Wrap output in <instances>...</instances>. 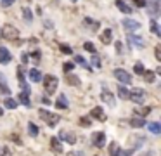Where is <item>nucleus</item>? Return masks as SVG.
<instances>
[{"label": "nucleus", "mask_w": 161, "mask_h": 156, "mask_svg": "<svg viewBox=\"0 0 161 156\" xmlns=\"http://www.w3.org/2000/svg\"><path fill=\"white\" fill-rule=\"evenodd\" d=\"M90 116L95 118V120H99V122H104L106 120V115H104V111H102V108H94L92 113H90Z\"/></svg>", "instance_id": "f8f14e48"}, {"label": "nucleus", "mask_w": 161, "mask_h": 156, "mask_svg": "<svg viewBox=\"0 0 161 156\" xmlns=\"http://www.w3.org/2000/svg\"><path fill=\"white\" fill-rule=\"evenodd\" d=\"M92 66L101 68V59H99V56H97V54H92Z\"/></svg>", "instance_id": "473e14b6"}, {"label": "nucleus", "mask_w": 161, "mask_h": 156, "mask_svg": "<svg viewBox=\"0 0 161 156\" xmlns=\"http://www.w3.org/2000/svg\"><path fill=\"white\" fill-rule=\"evenodd\" d=\"M42 101H43V104H50V99H49V97H43Z\"/></svg>", "instance_id": "09e8293b"}, {"label": "nucleus", "mask_w": 161, "mask_h": 156, "mask_svg": "<svg viewBox=\"0 0 161 156\" xmlns=\"http://www.w3.org/2000/svg\"><path fill=\"white\" fill-rule=\"evenodd\" d=\"M0 90H2V94H9L11 96V89H9L7 82H5V76L2 73H0Z\"/></svg>", "instance_id": "dca6fc26"}, {"label": "nucleus", "mask_w": 161, "mask_h": 156, "mask_svg": "<svg viewBox=\"0 0 161 156\" xmlns=\"http://www.w3.org/2000/svg\"><path fill=\"white\" fill-rule=\"evenodd\" d=\"M135 113L140 116H147L151 113V108H135Z\"/></svg>", "instance_id": "c756f323"}, {"label": "nucleus", "mask_w": 161, "mask_h": 156, "mask_svg": "<svg viewBox=\"0 0 161 156\" xmlns=\"http://www.w3.org/2000/svg\"><path fill=\"white\" fill-rule=\"evenodd\" d=\"M75 63H78V64H83V66H87V61L83 59L82 56H75ZM87 68L90 70V66H87Z\"/></svg>", "instance_id": "e433bc0d"}, {"label": "nucleus", "mask_w": 161, "mask_h": 156, "mask_svg": "<svg viewBox=\"0 0 161 156\" xmlns=\"http://www.w3.org/2000/svg\"><path fill=\"white\" fill-rule=\"evenodd\" d=\"M31 57H33V59H40V52H38V50L31 52Z\"/></svg>", "instance_id": "37998d69"}, {"label": "nucleus", "mask_w": 161, "mask_h": 156, "mask_svg": "<svg viewBox=\"0 0 161 156\" xmlns=\"http://www.w3.org/2000/svg\"><path fill=\"white\" fill-rule=\"evenodd\" d=\"M123 28L128 31V33H132V31H137L140 28V24L137 21H133V19H123Z\"/></svg>", "instance_id": "1a4fd4ad"}, {"label": "nucleus", "mask_w": 161, "mask_h": 156, "mask_svg": "<svg viewBox=\"0 0 161 156\" xmlns=\"http://www.w3.org/2000/svg\"><path fill=\"white\" fill-rule=\"evenodd\" d=\"M56 106L59 109H66L68 106H69V102H68V99H66V96L64 94H61L59 97H57V101H56Z\"/></svg>", "instance_id": "4468645a"}, {"label": "nucleus", "mask_w": 161, "mask_h": 156, "mask_svg": "<svg viewBox=\"0 0 161 156\" xmlns=\"http://www.w3.org/2000/svg\"><path fill=\"white\" fill-rule=\"evenodd\" d=\"M61 139L66 142H69V144H75L76 142V137L73 134H68V132H61Z\"/></svg>", "instance_id": "6ab92c4d"}, {"label": "nucleus", "mask_w": 161, "mask_h": 156, "mask_svg": "<svg viewBox=\"0 0 161 156\" xmlns=\"http://www.w3.org/2000/svg\"><path fill=\"white\" fill-rule=\"evenodd\" d=\"M101 99L104 101V102L108 104V106H111V108L114 106V104H116V101H114V97H113V94L109 92L108 89H104V90H102V94H101Z\"/></svg>", "instance_id": "9d476101"}, {"label": "nucleus", "mask_w": 161, "mask_h": 156, "mask_svg": "<svg viewBox=\"0 0 161 156\" xmlns=\"http://www.w3.org/2000/svg\"><path fill=\"white\" fill-rule=\"evenodd\" d=\"M80 125H82V127H90V125H92V122H90V118H87V116H83V118H80Z\"/></svg>", "instance_id": "f704fd0d"}, {"label": "nucleus", "mask_w": 161, "mask_h": 156, "mask_svg": "<svg viewBox=\"0 0 161 156\" xmlns=\"http://www.w3.org/2000/svg\"><path fill=\"white\" fill-rule=\"evenodd\" d=\"M130 125L135 127V128H142V127H146V122H144L142 118H132L130 120Z\"/></svg>", "instance_id": "412c9836"}, {"label": "nucleus", "mask_w": 161, "mask_h": 156, "mask_svg": "<svg viewBox=\"0 0 161 156\" xmlns=\"http://www.w3.org/2000/svg\"><path fill=\"white\" fill-rule=\"evenodd\" d=\"M38 115H40V118L43 120V122L47 123L49 127H56L57 123L61 122V116L59 115L50 113V111H47V109H40V111H38Z\"/></svg>", "instance_id": "f257e3e1"}, {"label": "nucleus", "mask_w": 161, "mask_h": 156, "mask_svg": "<svg viewBox=\"0 0 161 156\" xmlns=\"http://www.w3.org/2000/svg\"><path fill=\"white\" fill-rule=\"evenodd\" d=\"M68 156H82L80 153H76V151H71V153H68Z\"/></svg>", "instance_id": "de8ad7c7"}, {"label": "nucleus", "mask_w": 161, "mask_h": 156, "mask_svg": "<svg viewBox=\"0 0 161 156\" xmlns=\"http://www.w3.org/2000/svg\"><path fill=\"white\" fill-rule=\"evenodd\" d=\"M30 80H31V82H35V83L42 82V73L38 70H30Z\"/></svg>", "instance_id": "f3484780"}, {"label": "nucleus", "mask_w": 161, "mask_h": 156, "mask_svg": "<svg viewBox=\"0 0 161 156\" xmlns=\"http://www.w3.org/2000/svg\"><path fill=\"white\" fill-rule=\"evenodd\" d=\"M133 71H135L137 75H142V73H144V66H142V63H135Z\"/></svg>", "instance_id": "72a5a7b5"}, {"label": "nucleus", "mask_w": 161, "mask_h": 156, "mask_svg": "<svg viewBox=\"0 0 161 156\" xmlns=\"http://www.w3.org/2000/svg\"><path fill=\"white\" fill-rule=\"evenodd\" d=\"M2 35H4V38H7V40H16V38L19 37V31H18V28H14V26L7 24V26H4Z\"/></svg>", "instance_id": "39448f33"}, {"label": "nucleus", "mask_w": 161, "mask_h": 156, "mask_svg": "<svg viewBox=\"0 0 161 156\" xmlns=\"http://www.w3.org/2000/svg\"><path fill=\"white\" fill-rule=\"evenodd\" d=\"M2 115H4V111H2V108H0V116H2Z\"/></svg>", "instance_id": "8fccbe9b"}, {"label": "nucleus", "mask_w": 161, "mask_h": 156, "mask_svg": "<svg viewBox=\"0 0 161 156\" xmlns=\"http://www.w3.org/2000/svg\"><path fill=\"white\" fill-rule=\"evenodd\" d=\"M19 101H21L23 104H24V106H26V108H30L31 106V102H30V96H28V94H19Z\"/></svg>", "instance_id": "393cba45"}, {"label": "nucleus", "mask_w": 161, "mask_h": 156, "mask_svg": "<svg viewBox=\"0 0 161 156\" xmlns=\"http://www.w3.org/2000/svg\"><path fill=\"white\" fill-rule=\"evenodd\" d=\"M151 31H153L154 35H158V37H161V30H159V26H158L156 19H153V21H151Z\"/></svg>", "instance_id": "a878e982"}, {"label": "nucleus", "mask_w": 161, "mask_h": 156, "mask_svg": "<svg viewBox=\"0 0 161 156\" xmlns=\"http://www.w3.org/2000/svg\"><path fill=\"white\" fill-rule=\"evenodd\" d=\"M101 42L102 44H106V45H109L113 42V31L111 30H104L101 33Z\"/></svg>", "instance_id": "ddd939ff"}, {"label": "nucleus", "mask_w": 161, "mask_h": 156, "mask_svg": "<svg viewBox=\"0 0 161 156\" xmlns=\"http://www.w3.org/2000/svg\"><path fill=\"white\" fill-rule=\"evenodd\" d=\"M11 59H12L11 52H9L5 47H0V63H2V64H7Z\"/></svg>", "instance_id": "9b49d317"}, {"label": "nucleus", "mask_w": 161, "mask_h": 156, "mask_svg": "<svg viewBox=\"0 0 161 156\" xmlns=\"http://www.w3.org/2000/svg\"><path fill=\"white\" fill-rule=\"evenodd\" d=\"M66 83L68 85H80V80H78V76H75V75H68Z\"/></svg>", "instance_id": "b1692460"}, {"label": "nucleus", "mask_w": 161, "mask_h": 156, "mask_svg": "<svg viewBox=\"0 0 161 156\" xmlns=\"http://www.w3.org/2000/svg\"><path fill=\"white\" fill-rule=\"evenodd\" d=\"M128 44H130L132 47L142 49L144 45H146V42H144V38L139 37V35H130V37H128Z\"/></svg>", "instance_id": "6e6552de"}, {"label": "nucleus", "mask_w": 161, "mask_h": 156, "mask_svg": "<svg viewBox=\"0 0 161 156\" xmlns=\"http://www.w3.org/2000/svg\"><path fill=\"white\" fill-rule=\"evenodd\" d=\"M83 49H85V50H88L90 54H95V45L92 44V42H85V44H83Z\"/></svg>", "instance_id": "7c9ffc66"}, {"label": "nucleus", "mask_w": 161, "mask_h": 156, "mask_svg": "<svg viewBox=\"0 0 161 156\" xmlns=\"http://www.w3.org/2000/svg\"><path fill=\"white\" fill-rule=\"evenodd\" d=\"M50 149H52L54 153H61L63 151V146H61V141L57 137H52L50 139Z\"/></svg>", "instance_id": "2eb2a0df"}, {"label": "nucleus", "mask_w": 161, "mask_h": 156, "mask_svg": "<svg viewBox=\"0 0 161 156\" xmlns=\"http://www.w3.org/2000/svg\"><path fill=\"white\" fill-rule=\"evenodd\" d=\"M146 5H147V12H149V16L153 19H156L158 16H159V0H146Z\"/></svg>", "instance_id": "7ed1b4c3"}, {"label": "nucleus", "mask_w": 161, "mask_h": 156, "mask_svg": "<svg viewBox=\"0 0 161 156\" xmlns=\"http://www.w3.org/2000/svg\"><path fill=\"white\" fill-rule=\"evenodd\" d=\"M92 144H94L95 148H104L106 146V134L104 132H95V134L92 135Z\"/></svg>", "instance_id": "0eeeda50"}, {"label": "nucleus", "mask_w": 161, "mask_h": 156, "mask_svg": "<svg viewBox=\"0 0 161 156\" xmlns=\"http://www.w3.org/2000/svg\"><path fill=\"white\" fill-rule=\"evenodd\" d=\"M43 85H45V92L47 94H54L57 89V83H59V80H57V76H54V75H49V76H45L43 80Z\"/></svg>", "instance_id": "f03ea898"}, {"label": "nucleus", "mask_w": 161, "mask_h": 156, "mask_svg": "<svg viewBox=\"0 0 161 156\" xmlns=\"http://www.w3.org/2000/svg\"><path fill=\"white\" fill-rule=\"evenodd\" d=\"M85 24H87V28H88V30H92V31H97L99 30V23L94 21V19H90V18H85Z\"/></svg>", "instance_id": "a211bd4d"}, {"label": "nucleus", "mask_w": 161, "mask_h": 156, "mask_svg": "<svg viewBox=\"0 0 161 156\" xmlns=\"http://www.w3.org/2000/svg\"><path fill=\"white\" fill-rule=\"evenodd\" d=\"M147 128L151 130V132H153V134H161V125L158 122H153V123H149V125H147Z\"/></svg>", "instance_id": "4be33fe9"}, {"label": "nucleus", "mask_w": 161, "mask_h": 156, "mask_svg": "<svg viewBox=\"0 0 161 156\" xmlns=\"http://www.w3.org/2000/svg\"><path fill=\"white\" fill-rule=\"evenodd\" d=\"M118 94H120V99H130V92L125 87H118Z\"/></svg>", "instance_id": "cd10ccee"}, {"label": "nucleus", "mask_w": 161, "mask_h": 156, "mask_svg": "<svg viewBox=\"0 0 161 156\" xmlns=\"http://www.w3.org/2000/svg\"><path fill=\"white\" fill-rule=\"evenodd\" d=\"M14 2H16V0H2L0 4H2V7H5V9H7V7H11V5L14 4Z\"/></svg>", "instance_id": "58836bf2"}, {"label": "nucleus", "mask_w": 161, "mask_h": 156, "mask_svg": "<svg viewBox=\"0 0 161 156\" xmlns=\"http://www.w3.org/2000/svg\"><path fill=\"white\" fill-rule=\"evenodd\" d=\"M142 75H144V78H146V82H147V83H153V82H154V78H156V75H154L153 71H144Z\"/></svg>", "instance_id": "c85d7f7f"}, {"label": "nucleus", "mask_w": 161, "mask_h": 156, "mask_svg": "<svg viewBox=\"0 0 161 156\" xmlns=\"http://www.w3.org/2000/svg\"><path fill=\"white\" fill-rule=\"evenodd\" d=\"M2 156H11V151H9L7 148H4V151H2Z\"/></svg>", "instance_id": "a18cd8bd"}, {"label": "nucleus", "mask_w": 161, "mask_h": 156, "mask_svg": "<svg viewBox=\"0 0 161 156\" xmlns=\"http://www.w3.org/2000/svg\"><path fill=\"white\" fill-rule=\"evenodd\" d=\"M21 61H23V64H26L28 63V54H21Z\"/></svg>", "instance_id": "c03bdc74"}, {"label": "nucleus", "mask_w": 161, "mask_h": 156, "mask_svg": "<svg viewBox=\"0 0 161 156\" xmlns=\"http://www.w3.org/2000/svg\"><path fill=\"white\" fill-rule=\"evenodd\" d=\"M5 106H7L9 109H14V108H18V102H16L14 99H11V97H7V99H5Z\"/></svg>", "instance_id": "2f4dec72"}, {"label": "nucleus", "mask_w": 161, "mask_h": 156, "mask_svg": "<svg viewBox=\"0 0 161 156\" xmlns=\"http://www.w3.org/2000/svg\"><path fill=\"white\" fill-rule=\"evenodd\" d=\"M130 99L133 101L135 104H142L144 99H146V90H144V89H139V87H137V89H133V90L130 92Z\"/></svg>", "instance_id": "20e7f679"}, {"label": "nucleus", "mask_w": 161, "mask_h": 156, "mask_svg": "<svg viewBox=\"0 0 161 156\" xmlns=\"http://www.w3.org/2000/svg\"><path fill=\"white\" fill-rule=\"evenodd\" d=\"M116 151H118V144H116V142H113V144H111V149H109V154L114 156V154H116Z\"/></svg>", "instance_id": "4c0bfd02"}, {"label": "nucleus", "mask_w": 161, "mask_h": 156, "mask_svg": "<svg viewBox=\"0 0 161 156\" xmlns=\"http://www.w3.org/2000/svg\"><path fill=\"white\" fill-rule=\"evenodd\" d=\"M116 50L120 52V54H121V50H123V47H121V44H120V42H116Z\"/></svg>", "instance_id": "49530a36"}, {"label": "nucleus", "mask_w": 161, "mask_h": 156, "mask_svg": "<svg viewBox=\"0 0 161 156\" xmlns=\"http://www.w3.org/2000/svg\"><path fill=\"white\" fill-rule=\"evenodd\" d=\"M114 76H116V80H118V82L125 83V85H128V83L132 82L130 73H127L125 70H114Z\"/></svg>", "instance_id": "423d86ee"}, {"label": "nucleus", "mask_w": 161, "mask_h": 156, "mask_svg": "<svg viewBox=\"0 0 161 156\" xmlns=\"http://www.w3.org/2000/svg\"><path fill=\"white\" fill-rule=\"evenodd\" d=\"M28 132H30V135H31V137H37L40 130H38V127L35 125V123H30V125H28Z\"/></svg>", "instance_id": "bb28decb"}, {"label": "nucleus", "mask_w": 161, "mask_h": 156, "mask_svg": "<svg viewBox=\"0 0 161 156\" xmlns=\"http://www.w3.org/2000/svg\"><path fill=\"white\" fill-rule=\"evenodd\" d=\"M116 7H118V9H120V11H121V12H125V14H130V12H132V9H130V7H128V5H127V4H125L123 0H116Z\"/></svg>", "instance_id": "aec40b11"}, {"label": "nucleus", "mask_w": 161, "mask_h": 156, "mask_svg": "<svg viewBox=\"0 0 161 156\" xmlns=\"http://www.w3.org/2000/svg\"><path fill=\"white\" fill-rule=\"evenodd\" d=\"M23 11V18H24V21L28 23V24H30L31 21H33V14H31V11L28 7H24V9H21Z\"/></svg>", "instance_id": "5701e85b"}, {"label": "nucleus", "mask_w": 161, "mask_h": 156, "mask_svg": "<svg viewBox=\"0 0 161 156\" xmlns=\"http://www.w3.org/2000/svg\"><path fill=\"white\" fill-rule=\"evenodd\" d=\"M133 4L137 7H146V0H133Z\"/></svg>", "instance_id": "a19ab883"}, {"label": "nucleus", "mask_w": 161, "mask_h": 156, "mask_svg": "<svg viewBox=\"0 0 161 156\" xmlns=\"http://www.w3.org/2000/svg\"><path fill=\"white\" fill-rule=\"evenodd\" d=\"M61 50H63L64 54H73L71 47H68V45H61Z\"/></svg>", "instance_id": "ea45409f"}, {"label": "nucleus", "mask_w": 161, "mask_h": 156, "mask_svg": "<svg viewBox=\"0 0 161 156\" xmlns=\"http://www.w3.org/2000/svg\"><path fill=\"white\" fill-rule=\"evenodd\" d=\"M73 68H75V64H73V63H64L63 64V71H66V73H69Z\"/></svg>", "instance_id": "c9c22d12"}, {"label": "nucleus", "mask_w": 161, "mask_h": 156, "mask_svg": "<svg viewBox=\"0 0 161 156\" xmlns=\"http://www.w3.org/2000/svg\"><path fill=\"white\" fill-rule=\"evenodd\" d=\"M154 56H156V59H161V47H159V45L154 49Z\"/></svg>", "instance_id": "79ce46f5"}]
</instances>
